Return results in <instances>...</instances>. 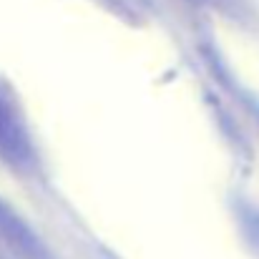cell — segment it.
<instances>
[{
  "label": "cell",
  "instance_id": "6da1fadb",
  "mask_svg": "<svg viewBox=\"0 0 259 259\" xmlns=\"http://www.w3.org/2000/svg\"><path fill=\"white\" fill-rule=\"evenodd\" d=\"M0 164L23 179H40L43 159L35 144L28 116L13 93V88L0 81Z\"/></svg>",
  "mask_w": 259,
  "mask_h": 259
},
{
  "label": "cell",
  "instance_id": "7a4b0ae2",
  "mask_svg": "<svg viewBox=\"0 0 259 259\" xmlns=\"http://www.w3.org/2000/svg\"><path fill=\"white\" fill-rule=\"evenodd\" d=\"M0 244L18 259H56L43 237L15 211L8 201L0 199Z\"/></svg>",
  "mask_w": 259,
  "mask_h": 259
},
{
  "label": "cell",
  "instance_id": "3957f363",
  "mask_svg": "<svg viewBox=\"0 0 259 259\" xmlns=\"http://www.w3.org/2000/svg\"><path fill=\"white\" fill-rule=\"evenodd\" d=\"M204 3H219L222 5V3H229V0H204Z\"/></svg>",
  "mask_w": 259,
  "mask_h": 259
},
{
  "label": "cell",
  "instance_id": "277c9868",
  "mask_svg": "<svg viewBox=\"0 0 259 259\" xmlns=\"http://www.w3.org/2000/svg\"><path fill=\"white\" fill-rule=\"evenodd\" d=\"M194 3H204V0H194Z\"/></svg>",
  "mask_w": 259,
  "mask_h": 259
}]
</instances>
